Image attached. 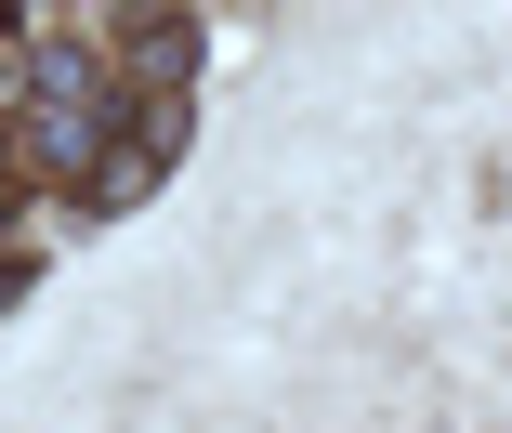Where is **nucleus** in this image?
Segmentation results:
<instances>
[{"mask_svg":"<svg viewBox=\"0 0 512 433\" xmlns=\"http://www.w3.org/2000/svg\"><path fill=\"white\" fill-rule=\"evenodd\" d=\"M106 145H119V132L92 119V105H53V119L27 132V158H40V171H92V158H106Z\"/></svg>","mask_w":512,"mask_h":433,"instance_id":"nucleus-1","label":"nucleus"},{"mask_svg":"<svg viewBox=\"0 0 512 433\" xmlns=\"http://www.w3.org/2000/svg\"><path fill=\"white\" fill-rule=\"evenodd\" d=\"M0 184H14V145H0Z\"/></svg>","mask_w":512,"mask_h":433,"instance_id":"nucleus-3","label":"nucleus"},{"mask_svg":"<svg viewBox=\"0 0 512 433\" xmlns=\"http://www.w3.org/2000/svg\"><path fill=\"white\" fill-rule=\"evenodd\" d=\"M145 184H158V132H119V145H106V171H92V210H132Z\"/></svg>","mask_w":512,"mask_h":433,"instance_id":"nucleus-2","label":"nucleus"}]
</instances>
